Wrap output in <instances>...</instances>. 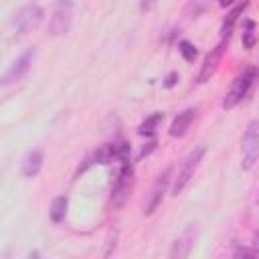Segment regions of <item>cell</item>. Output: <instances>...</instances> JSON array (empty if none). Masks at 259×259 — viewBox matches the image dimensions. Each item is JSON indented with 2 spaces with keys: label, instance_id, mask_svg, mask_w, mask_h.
<instances>
[{
  "label": "cell",
  "instance_id": "cell-1",
  "mask_svg": "<svg viewBox=\"0 0 259 259\" xmlns=\"http://www.w3.org/2000/svg\"><path fill=\"white\" fill-rule=\"evenodd\" d=\"M255 79H257V69H255L253 65L245 67V69L233 79V83H231V87H229V91H227V95H225V99H223V107H225V109H233L235 105H239V103L249 95V91L253 89Z\"/></svg>",
  "mask_w": 259,
  "mask_h": 259
},
{
  "label": "cell",
  "instance_id": "cell-2",
  "mask_svg": "<svg viewBox=\"0 0 259 259\" xmlns=\"http://www.w3.org/2000/svg\"><path fill=\"white\" fill-rule=\"evenodd\" d=\"M204 154H206V148H204V146H198V148L190 150V152L184 156V160H182L180 166H178L174 184H172V194H174V196H180V194L184 192V188H186L188 182L192 180V176H194L198 164L202 162V156H204Z\"/></svg>",
  "mask_w": 259,
  "mask_h": 259
},
{
  "label": "cell",
  "instance_id": "cell-3",
  "mask_svg": "<svg viewBox=\"0 0 259 259\" xmlns=\"http://www.w3.org/2000/svg\"><path fill=\"white\" fill-rule=\"evenodd\" d=\"M34 57H36V49H34V47L24 49V51L12 61V65L6 69V73L0 77V85L6 87V85H14V83L22 81V79L28 75V71H30L32 63H34Z\"/></svg>",
  "mask_w": 259,
  "mask_h": 259
},
{
  "label": "cell",
  "instance_id": "cell-4",
  "mask_svg": "<svg viewBox=\"0 0 259 259\" xmlns=\"http://www.w3.org/2000/svg\"><path fill=\"white\" fill-rule=\"evenodd\" d=\"M73 22V2L71 0H57L53 6V14L49 20V34L51 36H61L67 34Z\"/></svg>",
  "mask_w": 259,
  "mask_h": 259
},
{
  "label": "cell",
  "instance_id": "cell-5",
  "mask_svg": "<svg viewBox=\"0 0 259 259\" xmlns=\"http://www.w3.org/2000/svg\"><path fill=\"white\" fill-rule=\"evenodd\" d=\"M241 154H243V162H241L243 170H251L259 158V123H257V119H251L243 134Z\"/></svg>",
  "mask_w": 259,
  "mask_h": 259
},
{
  "label": "cell",
  "instance_id": "cell-6",
  "mask_svg": "<svg viewBox=\"0 0 259 259\" xmlns=\"http://www.w3.org/2000/svg\"><path fill=\"white\" fill-rule=\"evenodd\" d=\"M134 186V168L130 162H121V168L117 172V178L111 188V200L115 206H123Z\"/></svg>",
  "mask_w": 259,
  "mask_h": 259
},
{
  "label": "cell",
  "instance_id": "cell-7",
  "mask_svg": "<svg viewBox=\"0 0 259 259\" xmlns=\"http://www.w3.org/2000/svg\"><path fill=\"white\" fill-rule=\"evenodd\" d=\"M170 180H172V168H166L158 178L156 182L152 184V190L144 202V214H154L158 210V206L162 204L164 196H166V190L170 186Z\"/></svg>",
  "mask_w": 259,
  "mask_h": 259
},
{
  "label": "cell",
  "instance_id": "cell-8",
  "mask_svg": "<svg viewBox=\"0 0 259 259\" xmlns=\"http://www.w3.org/2000/svg\"><path fill=\"white\" fill-rule=\"evenodd\" d=\"M227 45H229V42L219 40V45L204 57V61H202V65H200V71H198V75H196V83H206V81H210V77L217 73V69H219V65H221V59H223V55H225Z\"/></svg>",
  "mask_w": 259,
  "mask_h": 259
},
{
  "label": "cell",
  "instance_id": "cell-9",
  "mask_svg": "<svg viewBox=\"0 0 259 259\" xmlns=\"http://www.w3.org/2000/svg\"><path fill=\"white\" fill-rule=\"evenodd\" d=\"M42 8L36 6V4H28L24 8H20V12L16 14V20H14V26H16V32L18 34H26L28 30H32L34 26H38V22L42 20Z\"/></svg>",
  "mask_w": 259,
  "mask_h": 259
},
{
  "label": "cell",
  "instance_id": "cell-10",
  "mask_svg": "<svg viewBox=\"0 0 259 259\" xmlns=\"http://www.w3.org/2000/svg\"><path fill=\"white\" fill-rule=\"evenodd\" d=\"M194 241H196V229L194 227H188L174 243H172V249H170V257L172 259H186L194 247Z\"/></svg>",
  "mask_w": 259,
  "mask_h": 259
},
{
  "label": "cell",
  "instance_id": "cell-11",
  "mask_svg": "<svg viewBox=\"0 0 259 259\" xmlns=\"http://www.w3.org/2000/svg\"><path fill=\"white\" fill-rule=\"evenodd\" d=\"M194 117H196V109H194V107H188V109L180 111V113L172 119L168 134H170L172 138H182V136L188 132V127H190V123L194 121Z\"/></svg>",
  "mask_w": 259,
  "mask_h": 259
},
{
  "label": "cell",
  "instance_id": "cell-12",
  "mask_svg": "<svg viewBox=\"0 0 259 259\" xmlns=\"http://www.w3.org/2000/svg\"><path fill=\"white\" fill-rule=\"evenodd\" d=\"M42 168V152L40 150H28L22 158L20 172L24 178H34Z\"/></svg>",
  "mask_w": 259,
  "mask_h": 259
},
{
  "label": "cell",
  "instance_id": "cell-13",
  "mask_svg": "<svg viewBox=\"0 0 259 259\" xmlns=\"http://www.w3.org/2000/svg\"><path fill=\"white\" fill-rule=\"evenodd\" d=\"M245 8H247V2L239 4L237 8H233V10L227 14V18H225V22H223V26H221V40L229 42V38H231V32H233V28H235V22H237L239 14H241Z\"/></svg>",
  "mask_w": 259,
  "mask_h": 259
},
{
  "label": "cell",
  "instance_id": "cell-14",
  "mask_svg": "<svg viewBox=\"0 0 259 259\" xmlns=\"http://www.w3.org/2000/svg\"><path fill=\"white\" fill-rule=\"evenodd\" d=\"M67 206H69V198L67 196H57L51 202V210H49L51 221L53 223H63L65 217H67Z\"/></svg>",
  "mask_w": 259,
  "mask_h": 259
},
{
  "label": "cell",
  "instance_id": "cell-15",
  "mask_svg": "<svg viewBox=\"0 0 259 259\" xmlns=\"http://www.w3.org/2000/svg\"><path fill=\"white\" fill-rule=\"evenodd\" d=\"M162 121H164V113L156 111V113H152L150 117H146V121L138 127V134H140V136H154L156 130H158V125H160Z\"/></svg>",
  "mask_w": 259,
  "mask_h": 259
},
{
  "label": "cell",
  "instance_id": "cell-16",
  "mask_svg": "<svg viewBox=\"0 0 259 259\" xmlns=\"http://www.w3.org/2000/svg\"><path fill=\"white\" fill-rule=\"evenodd\" d=\"M255 22L253 20H245V26H243V47L245 49H253L255 47Z\"/></svg>",
  "mask_w": 259,
  "mask_h": 259
},
{
  "label": "cell",
  "instance_id": "cell-17",
  "mask_svg": "<svg viewBox=\"0 0 259 259\" xmlns=\"http://www.w3.org/2000/svg\"><path fill=\"white\" fill-rule=\"evenodd\" d=\"M178 53L184 57V61H188V63H192L194 59H196V55H198V51H196V47L192 45V42H188V40H180L178 42Z\"/></svg>",
  "mask_w": 259,
  "mask_h": 259
},
{
  "label": "cell",
  "instance_id": "cell-18",
  "mask_svg": "<svg viewBox=\"0 0 259 259\" xmlns=\"http://www.w3.org/2000/svg\"><path fill=\"white\" fill-rule=\"evenodd\" d=\"M257 251L255 249H247V247H239L235 249V257H255Z\"/></svg>",
  "mask_w": 259,
  "mask_h": 259
},
{
  "label": "cell",
  "instance_id": "cell-19",
  "mask_svg": "<svg viewBox=\"0 0 259 259\" xmlns=\"http://www.w3.org/2000/svg\"><path fill=\"white\" fill-rule=\"evenodd\" d=\"M156 4H158V0H140V10L142 12H150V10L156 8Z\"/></svg>",
  "mask_w": 259,
  "mask_h": 259
},
{
  "label": "cell",
  "instance_id": "cell-20",
  "mask_svg": "<svg viewBox=\"0 0 259 259\" xmlns=\"http://www.w3.org/2000/svg\"><path fill=\"white\" fill-rule=\"evenodd\" d=\"M154 148H156V140L152 138V140H150V142H148V144H146V146L142 148V152H140V158H144V156H148V154H150V152H152Z\"/></svg>",
  "mask_w": 259,
  "mask_h": 259
},
{
  "label": "cell",
  "instance_id": "cell-21",
  "mask_svg": "<svg viewBox=\"0 0 259 259\" xmlns=\"http://www.w3.org/2000/svg\"><path fill=\"white\" fill-rule=\"evenodd\" d=\"M176 79H178V75H176V73H170V75L166 77V83H164V87H174Z\"/></svg>",
  "mask_w": 259,
  "mask_h": 259
},
{
  "label": "cell",
  "instance_id": "cell-22",
  "mask_svg": "<svg viewBox=\"0 0 259 259\" xmlns=\"http://www.w3.org/2000/svg\"><path fill=\"white\" fill-rule=\"evenodd\" d=\"M229 4H233V0H221V6H229Z\"/></svg>",
  "mask_w": 259,
  "mask_h": 259
}]
</instances>
